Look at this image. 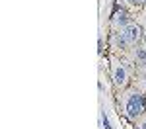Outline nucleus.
Instances as JSON below:
<instances>
[{"mask_svg":"<svg viewBox=\"0 0 146 129\" xmlns=\"http://www.w3.org/2000/svg\"><path fill=\"white\" fill-rule=\"evenodd\" d=\"M146 108V100L142 94L133 92L129 94V98L125 100V110H127V116L129 117H138Z\"/></svg>","mask_w":146,"mask_h":129,"instance_id":"nucleus-1","label":"nucleus"},{"mask_svg":"<svg viewBox=\"0 0 146 129\" xmlns=\"http://www.w3.org/2000/svg\"><path fill=\"white\" fill-rule=\"evenodd\" d=\"M123 35H125V39H127L129 43H136V41L142 37V29H140V25H136V23H127L123 27Z\"/></svg>","mask_w":146,"mask_h":129,"instance_id":"nucleus-2","label":"nucleus"},{"mask_svg":"<svg viewBox=\"0 0 146 129\" xmlns=\"http://www.w3.org/2000/svg\"><path fill=\"white\" fill-rule=\"evenodd\" d=\"M127 69H125L121 63H117L115 67H113V80H115V84L117 86H123L125 82H127Z\"/></svg>","mask_w":146,"mask_h":129,"instance_id":"nucleus-3","label":"nucleus"},{"mask_svg":"<svg viewBox=\"0 0 146 129\" xmlns=\"http://www.w3.org/2000/svg\"><path fill=\"white\" fill-rule=\"evenodd\" d=\"M136 59H138L142 65H146V49H136Z\"/></svg>","mask_w":146,"mask_h":129,"instance_id":"nucleus-4","label":"nucleus"},{"mask_svg":"<svg viewBox=\"0 0 146 129\" xmlns=\"http://www.w3.org/2000/svg\"><path fill=\"white\" fill-rule=\"evenodd\" d=\"M125 2H129V4H140L142 0H125Z\"/></svg>","mask_w":146,"mask_h":129,"instance_id":"nucleus-5","label":"nucleus"},{"mask_svg":"<svg viewBox=\"0 0 146 129\" xmlns=\"http://www.w3.org/2000/svg\"><path fill=\"white\" fill-rule=\"evenodd\" d=\"M142 129H146V121H144V123H142Z\"/></svg>","mask_w":146,"mask_h":129,"instance_id":"nucleus-6","label":"nucleus"},{"mask_svg":"<svg viewBox=\"0 0 146 129\" xmlns=\"http://www.w3.org/2000/svg\"><path fill=\"white\" fill-rule=\"evenodd\" d=\"M142 37H144V41H146V33H144V35H142Z\"/></svg>","mask_w":146,"mask_h":129,"instance_id":"nucleus-7","label":"nucleus"},{"mask_svg":"<svg viewBox=\"0 0 146 129\" xmlns=\"http://www.w3.org/2000/svg\"><path fill=\"white\" fill-rule=\"evenodd\" d=\"M142 2H146V0H142Z\"/></svg>","mask_w":146,"mask_h":129,"instance_id":"nucleus-8","label":"nucleus"}]
</instances>
